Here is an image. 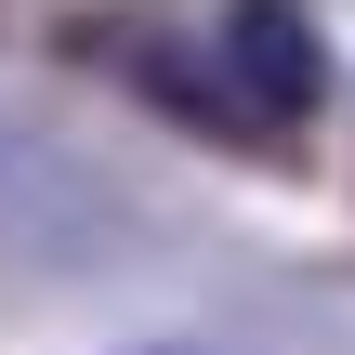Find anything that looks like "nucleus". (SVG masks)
Masks as SVG:
<instances>
[{
    "instance_id": "obj_1",
    "label": "nucleus",
    "mask_w": 355,
    "mask_h": 355,
    "mask_svg": "<svg viewBox=\"0 0 355 355\" xmlns=\"http://www.w3.org/2000/svg\"><path fill=\"white\" fill-rule=\"evenodd\" d=\"M224 53H237V79H250V105H263V119H303V105L329 92L316 26H303V13H277V0H237V13H224Z\"/></svg>"
}]
</instances>
